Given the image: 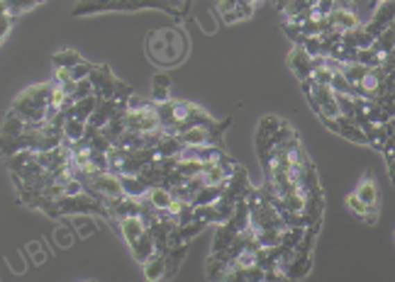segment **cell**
<instances>
[{
	"instance_id": "1",
	"label": "cell",
	"mask_w": 395,
	"mask_h": 282,
	"mask_svg": "<svg viewBox=\"0 0 395 282\" xmlns=\"http://www.w3.org/2000/svg\"><path fill=\"white\" fill-rule=\"evenodd\" d=\"M146 49H149V56L156 66L169 69V66H178L183 61L185 51H188V39L174 27H159V30L149 32Z\"/></svg>"
},
{
	"instance_id": "2",
	"label": "cell",
	"mask_w": 395,
	"mask_h": 282,
	"mask_svg": "<svg viewBox=\"0 0 395 282\" xmlns=\"http://www.w3.org/2000/svg\"><path fill=\"white\" fill-rule=\"evenodd\" d=\"M125 127L127 132H137V134H151L161 129V119L156 112V103L154 105H142L137 109H127L125 112Z\"/></svg>"
},
{
	"instance_id": "3",
	"label": "cell",
	"mask_w": 395,
	"mask_h": 282,
	"mask_svg": "<svg viewBox=\"0 0 395 282\" xmlns=\"http://www.w3.org/2000/svg\"><path fill=\"white\" fill-rule=\"evenodd\" d=\"M390 25H395V0H380L378 6H376L371 22L366 25V30H369L373 37H378V35H383Z\"/></svg>"
},
{
	"instance_id": "4",
	"label": "cell",
	"mask_w": 395,
	"mask_h": 282,
	"mask_svg": "<svg viewBox=\"0 0 395 282\" xmlns=\"http://www.w3.org/2000/svg\"><path fill=\"white\" fill-rule=\"evenodd\" d=\"M290 69H293V73L298 76V80H310L312 78V71H315V56L308 54L305 46H295L293 51H290V59H288Z\"/></svg>"
},
{
	"instance_id": "5",
	"label": "cell",
	"mask_w": 395,
	"mask_h": 282,
	"mask_svg": "<svg viewBox=\"0 0 395 282\" xmlns=\"http://www.w3.org/2000/svg\"><path fill=\"white\" fill-rule=\"evenodd\" d=\"M90 80H93L95 95H98V98H115L117 78L112 76L110 66H93Z\"/></svg>"
},
{
	"instance_id": "6",
	"label": "cell",
	"mask_w": 395,
	"mask_h": 282,
	"mask_svg": "<svg viewBox=\"0 0 395 282\" xmlns=\"http://www.w3.org/2000/svg\"><path fill=\"white\" fill-rule=\"evenodd\" d=\"M117 229H120L122 238L127 241V246H132V243L137 241V238L142 236V233L149 229V224H146V219L142 217V214H135V217H125L120 219V222L115 224Z\"/></svg>"
},
{
	"instance_id": "7",
	"label": "cell",
	"mask_w": 395,
	"mask_h": 282,
	"mask_svg": "<svg viewBox=\"0 0 395 282\" xmlns=\"http://www.w3.org/2000/svg\"><path fill=\"white\" fill-rule=\"evenodd\" d=\"M239 236V229L235 227V222L217 224L215 238H212V251L210 253H227L232 248V243Z\"/></svg>"
},
{
	"instance_id": "8",
	"label": "cell",
	"mask_w": 395,
	"mask_h": 282,
	"mask_svg": "<svg viewBox=\"0 0 395 282\" xmlns=\"http://www.w3.org/2000/svg\"><path fill=\"white\" fill-rule=\"evenodd\" d=\"M330 22H332V27H335L337 32H346V30H354V27H359V17H356L354 8H344V6H339L335 12H332Z\"/></svg>"
},
{
	"instance_id": "9",
	"label": "cell",
	"mask_w": 395,
	"mask_h": 282,
	"mask_svg": "<svg viewBox=\"0 0 395 282\" xmlns=\"http://www.w3.org/2000/svg\"><path fill=\"white\" fill-rule=\"evenodd\" d=\"M130 251L140 263H144L149 256H154V253H156V238H154V233H151V229H146V231L142 233L135 243H132Z\"/></svg>"
},
{
	"instance_id": "10",
	"label": "cell",
	"mask_w": 395,
	"mask_h": 282,
	"mask_svg": "<svg viewBox=\"0 0 395 282\" xmlns=\"http://www.w3.org/2000/svg\"><path fill=\"white\" fill-rule=\"evenodd\" d=\"M366 139H369V144L373 146L376 151H385V146L390 144V139H393V132H390L388 122L385 124H371L366 129Z\"/></svg>"
},
{
	"instance_id": "11",
	"label": "cell",
	"mask_w": 395,
	"mask_h": 282,
	"mask_svg": "<svg viewBox=\"0 0 395 282\" xmlns=\"http://www.w3.org/2000/svg\"><path fill=\"white\" fill-rule=\"evenodd\" d=\"M142 267H144V277H146V280H151V282L166 277V253L156 251L154 256H149L144 263H142Z\"/></svg>"
},
{
	"instance_id": "12",
	"label": "cell",
	"mask_w": 395,
	"mask_h": 282,
	"mask_svg": "<svg viewBox=\"0 0 395 282\" xmlns=\"http://www.w3.org/2000/svg\"><path fill=\"white\" fill-rule=\"evenodd\" d=\"M185 253H188V243H176V246H171L169 251H166V277L178 272Z\"/></svg>"
},
{
	"instance_id": "13",
	"label": "cell",
	"mask_w": 395,
	"mask_h": 282,
	"mask_svg": "<svg viewBox=\"0 0 395 282\" xmlns=\"http://www.w3.org/2000/svg\"><path fill=\"white\" fill-rule=\"evenodd\" d=\"M146 200H149L156 209H169L176 197H174V193H171V188H166V185H156V188H149Z\"/></svg>"
},
{
	"instance_id": "14",
	"label": "cell",
	"mask_w": 395,
	"mask_h": 282,
	"mask_svg": "<svg viewBox=\"0 0 395 282\" xmlns=\"http://www.w3.org/2000/svg\"><path fill=\"white\" fill-rule=\"evenodd\" d=\"M85 129H88V122H83V119H78V117H69L64 122L66 141H71V144H78V141H83Z\"/></svg>"
},
{
	"instance_id": "15",
	"label": "cell",
	"mask_w": 395,
	"mask_h": 282,
	"mask_svg": "<svg viewBox=\"0 0 395 282\" xmlns=\"http://www.w3.org/2000/svg\"><path fill=\"white\" fill-rule=\"evenodd\" d=\"M98 95H88V98H83V100H76L74 103V107H71V117H78V119H83V122H88L90 119V114L95 112V107H98Z\"/></svg>"
},
{
	"instance_id": "16",
	"label": "cell",
	"mask_w": 395,
	"mask_h": 282,
	"mask_svg": "<svg viewBox=\"0 0 395 282\" xmlns=\"http://www.w3.org/2000/svg\"><path fill=\"white\" fill-rule=\"evenodd\" d=\"M122 185H125V193L135 200H142L146 193H149V185L142 180V175H120Z\"/></svg>"
},
{
	"instance_id": "17",
	"label": "cell",
	"mask_w": 395,
	"mask_h": 282,
	"mask_svg": "<svg viewBox=\"0 0 395 282\" xmlns=\"http://www.w3.org/2000/svg\"><path fill=\"white\" fill-rule=\"evenodd\" d=\"M354 193L359 195V197L364 200V202L369 204V207H373V204L378 202V190H376V183H373V178H371V173L364 175V180H361V183L356 185Z\"/></svg>"
},
{
	"instance_id": "18",
	"label": "cell",
	"mask_w": 395,
	"mask_h": 282,
	"mask_svg": "<svg viewBox=\"0 0 395 282\" xmlns=\"http://www.w3.org/2000/svg\"><path fill=\"white\" fill-rule=\"evenodd\" d=\"M169 88H171V78L164 73V71H159V73L154 76V85H151V98H154V103H169Z\"/></svg>"
},
{
	"instance_id": "19",
	"label": "cell",
	"mask_w": 395,
	"mask_h": 282,
	"mask_svg": "<svg viewBox=\"0 0 395 282\" xmlns=\"http://www.w3.org/2000/svg\"><path fill=\"white\" fill-rule=\"evenodd\" d=\"M222 193H225L222 185H205V188H201L198 193H195L193 204H212L222 197Z\"/></svg>"
},
{
	"instance_id": "20",
	"label": "cell",
	"mask_w": 395,
	"mask_h": 282,
	"mask_svg": "<svg viewBox=\"0 0 395 282\" xmlns=\"http://www.w3.org/2000/svg\"><path fill=\"white\" fill-rule=\"evenodd\" d=\"M81 61L83 59H81L78 51H74V49H61L51 56V64H54L56 69H74V66H78Z\"/></svg>"
},
{
	"instance_id": "21",
	"label": "cell",
	"mask_w": 395,
	"mask_h": 282,
	"mask_svg": "<svg viewBox=\"0 0 395 282\" xmlns=\"http://www.w3.org/2000/svg\"><path fill=\"white\" fill-rule=\"evenodd\" d=\"M395 46V25H390L388 30L383 32V35H378L376 37V42H373V49L378 51V54H388L390 49Z\"/></svg>"
},
{
	"instance_id": "22",
	"label": "cell",
	"mask_w": 395,
	"mask_h": 282,
	"mask_svg": "<svg viewBox=\"0 0 395 282\" xmlns=\"http://www.w3.org/2000/svg\"><path fill=\"white\" fill-rule=\"evenodd\" d=\"M295 139L298 136H295L293 127H290L288 122H280L278 132L274 134V146H288V144H293Z\"/></svg>"
},
{
	"instance_id": "23",
	"label": "cell",
	"mask_w": 395,
	"mask_h": 282,
	"mask_svg": "<svg viewBox=\"0 0 395 282\" xmlns=\"http://www.w3.org/2000/svg\"><path fill=\"white\" fill-rule=\"evenodd\" d=\"M74 227L78 229V236L81 238L90 236V233L95 231V222L88 217V214H78V217H76V222H74Z\"/></svg>"
},
{
	"instance_id": "24",
	"label": "cell",
	"mask_w": 395,
	"mask_h": 282,
	"mask_svg": "<svg viewBox=\"0 0 395 282\" xmlns=\"http://www.w3.org/2000/svg\"><path fill=\"white\" fill-rule=\"evenodd\" d=\"M346 207H349V212H354V214H356V217H359V219L364 217L366 212H369V204H366L364 200H361V197H359V195H356V193H351L349 197H346Z\"/></svg>"
},
{
	"instance_id": "25",
	"label": "cell",
	"mask_w": 395,
	"mask_h": 282,
	"mask_svg": "<svg viewBox=\"0 0 395 282\" xmlns=\"http://www.w3.org/2000/svg\"><path fill=\"white\" fill-rule=\"evenodd\" d=\"M88 95H95V85L90 78H83V80H76V90H74V100H83Z\"/></svg>"
},
{
	"instance_id": "26",
	"label": "cell",
	"mask_w": 395,
	"mask_h": 282,
	"mask_svg": "<svg viewBox=\"0 0 395 282\" xmlns=\"http://www.w3.org/2000/svg\"><path fill=\"white\" fill-rule=\"evenodd\" d=\"M12 22H15V12L3 8V15H0V37H3V39L8 37V30L12 27Z\"/></svg>"
},
{
	"instance_id": "27",
	"label": "cell",
	"mask_w": 395,
	"mask_h": 282,
	"mask_svg": "<svg viewBox=\"0 0 395 282\" xmlns=\"http://www.w3.org/2000/svg\"><path fill=\"white\" fill-rule=\"evenodd\" d=\"M54 238H56V246L59 248H69L71 243H74V236H71V231L66 227H59L54 231Z\"/></svg>"
},
{
	"instance_id": "28",
	"label": "cell",
	"mask_w": 395,
	"mask_h": 282,
	"mask_svg": "<svg viewBox=\"0 0 395 282\" xmlns=\"http://www.w3.org/2000/svg\"><path fill=\"white\" fill-rule=\"evenodd\" d=\"M90 73H93V64H85V61H81L78 66H74V69H71V76H74V80L90 78Z\"/></svg>"
},
{
	"instance_id": "29",
	"label": "cell",
	"mask_w": 395,
	"mask_h": 282,
	"mask_svg": "<svg viewBox=\"0 0 395 282\" xmlns=\"http://www.w3.org/2000/svg\"><path fill=\"white\" fill-rule=\"evenodd\" d=\"M308 49V54L312 56H325L322 54V37H308L305 44H303Z\"/></svg>"
},
{
	"instance_id": "30",
	"label": "cell",
	"mask_w": 395,
	"mask_h": 282,
	"mask_svg": "<svg viewBox=\"0 0 395 282\" xmlns=\"http://www.w3.org/2000/svg\"><path fill=\"white\" fill-rule=\"evenodd\" d=\"M237 6H239V0H217V12L227 15V12L237 10Z\"/></svg>"
},
{
	"instance_id": "31",
	"label": "cell",
	"mask_w": 395,
	"mask_h": 282,
	"mask_svg": "<svg viewBox=\"0 0 395 282\" xmlns=\"http://www.w3.org/2000/svg\"><path fill=\"white\" fill-rule=\"evenodd\" d=\"M385 164H388V178H390V185L395 190V159L393 156H385Z\"/></svg>"
},
{
	"instance_id": "32",
	"label": "cell",
	"mask_w": 395,
	"mask_h": 282,
	"mask_svg": "<svg viewBox=\"0 0 395 282\" xmlns=\"http://www.w3.org/2000/svg\"><path fill=\"white\" fill-rule=\"evenodd\" d=\"M239 3H251V6H256V8H259L261 3H264V0H239Z\"/></svg>"
},
{
	"instance_id": "33",
	"label": "cell",
	"mask_w": 395,
	"mask_h": 282,
	"mask_svg": "<svg viewBox=\"0 0 395 282\" xmlns=\"http://www.w3.org/2000/svg\"><path fill=\"white\" fill-rule=\"evenodd\" d=\"M371 3H373V6H378V0H371Z\"/></svg>"
},
{
	"instance_id": "34",
	"label": "cell",
	"mask_w": 395,
	"mask_h": 282,
	"mask_svg": "<svg viewBox=\"0 0 395 282\" xmlns=\"http://www.w3.org/2000/svg\"><path fill=\"white\" fill-rule=\"evenodd\" d=\"M393 73H395V69H393Z\"/></svg>"
}]
</instances>
